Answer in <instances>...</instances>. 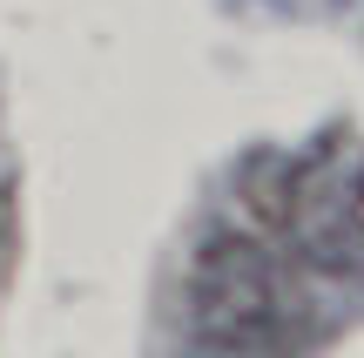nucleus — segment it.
<instances>
[{
  "label": "nucleus",
  "mask_w": 364,
  "mask_h": 358,
  "mask_svg": "<svg viewBox=\"0 0 364 358\" xmlns=\"http://www.w3.org/2000/svg\"><path fill=\"white\" fill-rule=\"evenodd\" d=\"M196 358H284V291L257 243L216 237L189 284Z\"/></svg>",
  "instance_id": "nucleus-2"
},
{
  "label": "nucleus",
  "mask_w": 364,
  "mask_h": 358,
  "mask_svg": "<svg viewBox=\"0 0 364 358\" xmlns=\"http://www.w3.org/2000/svg\"><path fill=\"white\" fill-rule=\"evenodd\" d=\"M0 264H7V183H0Z\"/></svg>",
  "instance_id": "nucleus-3"
},
{
  "label": "nucleus",
  "mask_w": 364,
  "mask_h": 358,
  "mask_svg": "<svg viewBox=\"0 0 364 358\" xmlns=\"http://www.w3.org/2000/svg\"><path fill=\"white\" fill-rule=\"evenodd\" d=\"M277 216L304 264L364 278V135H331L290 162Z\"/></svg>",
  "instance_id": "nucleus-1"
}]
</instances>
